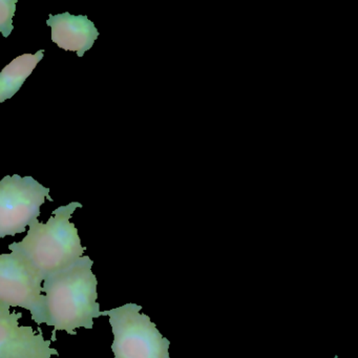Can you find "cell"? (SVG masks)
Instances as JSON below:
<instances>
[{"mask_svg":"<svg viewBox=\"0 0 358 358\" xmlns=\"http://www.w3.org/2000/svg\"><path fill=\"white\" fill-rule=\"evenodd\" d=\"M93 265L91 257L83 255L72 265L43 280V324L54 327L53 343L57 341V331L76 335L75 331L78 328L93 329L94 320L101 316Z\"/></svg>","mask_w":358,"mask_h":358,"instance_id":"obj_1","label":"cell"},{"mask_svg":"<svg viewBox=\"0 0 358 358\" xmlns=\"http://www.w3.org/2000/svg\"><path fill=\"white\" fill-rule=\"evenodd\" d=\"M81 207V203L72 202L55 209L45 224L35 220L26 238L10 244V250L17 253L43 280L72 265L87 250L81 245L78 229L70 222L75 210Z\"/></svg>","mask_w":358,"mask_h":358,"instance_id":"obj_2","label":"cell"},{"mask_svg":"<svg viewBox=\"0 0 358 358\" xmlns=\"http://www.w3.org/2000/svg\"><path fill=\"white\" fill-rule=\"evenodd\" d=\"M141 310V306L129 303L101 311V316L110 317L114 358H171V341Z\"/></svg>","mask_w":358,"mask_h":358,"instance_id":"obj_3","label":"cell"},{"mask_svg":"<svg viewBox=\"0 0 358 358\" xmlns=\"http://www.w3.org/2000/svg\"><path fill=\"white\" fill-rule=\"evenodd\" d=\"M45 199L53 202L50 188L31 176H6L0 181V238L26 232L41 215Z\"/></svg>","mask_w":358,"mask_h":358,"instance_id":"obj_4","label":"cell"},{"mask_svg":"<svg viewBox=\"0 0 358 358\" xmlns=\"http://www.w3.org/2000/svg\"><path fill=\"white\" fill-rule=\"evenodd\" d=\"M43 282L17 253L0 255V301L29 310L37 324H43L45 318Z\"/></svg>","mask_w":358,"mask_h":358,"instance_id":"obj_5","label":"cell"},{"mask_svg":"<svg viewBox=\"0 0 358 358\" xmlns=\"http://www.w3.org/2000/svg\"><path fill=\"white\" fill-rule=\"evenodd\" d=\"M22 312L10 311V307L0 301V358H51L59 355L51 348L53 341H47L43 331L30 326H20Z\"/></svg>","mask_w":358,"mask_h":358,"instance_id":"obj_6","label":"cell"},{"mask_svg":"<svg viewBox=\"0 0 358 358\" xmlns=\"http://www.w3.org/2000/svg\"><path fill=\"white\" fill-rule=\"evenodd\" d=\"M47 24L52 29V41L64 51L75 52L83 57L93 48L99 36L93 22L85 15L66 13L50 15Z\"/></svg>","mask_w":358,"mask_h":358,"instance_id":"obj_7","label":"cell"},{"mask_svg":"<svg viewBox=\"0 0 358 358\" xmlns=\"http://www.w3.org/2000/svg\"><path fill=\"white\" fill-rule=\"evenodd\" d=\"M45 50L18 56L0 72V103L11 99L22 89L37 64L43 59Z\"/></svg>","mask_w":358,"mask_h":358,"instance_id":"obj_8","label":"cell"},{"mask_svg":"<svg viewBox=\"0 0 358 358\" xmlns=\"http://www.w3.org/2000/svg\"><path fill=\"white\" fill-rule=\"evenodd\" d=\"M17 0H0V33L5 38L13 31V17Z\"/></svg>","mask_w":358,"mask_h":358,"instance_id":"obj_9","label":"cell"},{"mask_svg":"<svg viewBox=\"0 0 358 358\" xmlns=\"http://www.w3.org/2000/svg\"><path fill=\"white\" fill-rule=\"evenodd\" d=\"M335 358H338V357H337V356H335Z\"/></svg>","mask_w":358,"mask_h":358,"instance_id":"obj_10","label":"cell"}]
</instances>
